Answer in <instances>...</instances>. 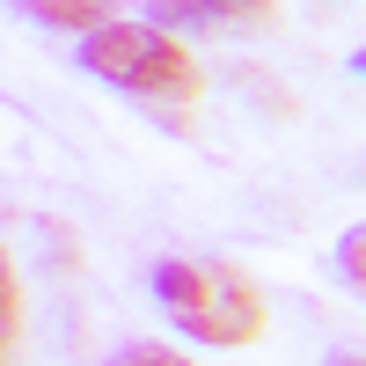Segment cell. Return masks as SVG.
Listing matches in <instances>:
<instances>
[{
    "instance_id": "1",
    "label": "cell",
    "mask_w": 366,
    "mask_h": 366,
    "mask_svg": "<svg viewBox=\"0 0 366 366\" xmlns=\"http://www.w3.org/2000/svg\"><path fill=\"white\" fill-rule=\"evenodd\" d=\"M162 315L183 330L191 345H212V352H242L271 330V308H264V286L249 279L242 264H220V257H162L147 271Z\"/></svg>"
},
{
    "instance_id": "2",
    "label": "cell",
    "mask_w": 366,
    "mask_h": 366,
    "mask_svg": "<svg viewBox=\"0 0 366 366\" xmlns=\"http://www.w3.org/2000/svg\"><path fill=\"white\" fill-rule=\"evenodd\" d=\"M81 74H96L103 88H125L139 103H191L205 88V66L183 37L154 22H117V15L81 37Z\"/></svg>"
},
{
    "instance_id": "3",
    "label": "cell",
    "mask_w": 366,
    "mask_h": 366,
    "mask_svg": "<svg viewBox=\"0 0 366 366\" xmlns=\"http://www.w3.org/2000/svg\"><path fill=\"white\" fill-rule=\"evenodd\" d=\"M154 29L183 37V29H264L279 15V0H154Z\"/></svg>"
},
{
    "instance_id": "4",
    "label": "cell",
    "mask_w": 366,
    "mask_h": 366,
    "mask_svg": "<svg viewBox=\"0 0 366 366\" xmlns=\"http://www.w3.org/2000/svg\"><path fill=\"white\" fill-rule=\"evenodd\" d=\"M15 15H29V22H44V29H103L110 15H117V0H15Z\"/></svg>"
},
{
    "instance_id": "5",
    "label": "cell",
    "mask_w": 366,
    "mask_h": 366,
    "mask_svg": "<svg viewBox=\"0 0 366 366\" xmlns=\"http://www.w3.org/2000/svg\"><path fill=\"white\" fill-rule=\"evenodd\" d=\"M15 330H22V279H15V257H8V242H0V359H8Z\"/></svg>"
},
{
    "instance_id": "6",
    "label": "cell",
    "mask_w": 366,
    "mask_h": 366,
    "mask_svg": "<svg viewBox=\"0 0 366 366\" xmlns=\"http://www.w3.org/2000/svg\"><path fill=\"white\" fill-rule=\"evenodd\" d=\"M103 366H198L191 352H176V345H117Z\"/></svg>"
},
{
    "instance_id": "7",
    "label": "cell",
    "mask_w": 366,
    "mask_h": 366,
    "mask_svg": "<svg viewBox=\"0 0 366 366\" xmlns=\"http://www.w3.org/2000/svg\"><path fill=\"white\" fill-rule=\"evenodd\" d=\"M359 249H366V227H345V242H337V271H345L352 293H359Z\"/></svg>"
},
{
    "instance_id": "8",
    "label": "cell",
    "mask_w": 366,
    "mask_h": 366,
    "mask_svg": "<svg viewBox=\"0 0 366 366\" xmlns=\"http://www.w3.org/2000/svg\"><path fill=\"white\" fill-rule=\"evenodd\" d=\"M0 366H8V359H0Z\"/></svg>"
}]
</instances>
